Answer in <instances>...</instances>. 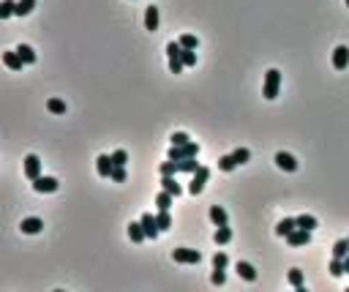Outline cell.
<instances>
[{
    "label": "cell",
    "instance_id": "obj_1",
    "mask_svg": "<svg viewBox=\"0 0 349 292\" xmlns=\"http://www.w3.org/2000/svg\"><path fill=\"white\" fill-rule=\"evenodd\" d=\"M281 91V71L278 69H270L265 74V88H262V96L267 98V101H273L276 96H278Z\"/></svg>",
    "mask_w": 349,
    "mask_h": 292
},
{
    "label": "cell",
    "instance_id": "obj_2",
    "mask_svg": "<svg viewBox=\"0 0 349 292\" xmlns=\"http://www.w3.org/2000/svg\"><path fill=\"white\" fill-rule=\"evenodd\" d=\"M191 156H199V145L197 142H188V145H172L166 159L172 161H183V159H191Z\"/></svg>",
    "mask_w": 349,
    "mask_h": 292
},
{
    "label": "cell",
    "instance_id": "obj_3",
    "mask_svg": "<svg viewBox=\"0 0 349 292\" xmlns=\"http://www.w3.org/2000/svg\"><path fill=\"white\" fill-rule=\"evenodd\" d=\"M172 259L175 262H183V265H199L202 262V254L197 249H175L172 251Z\"/></svg>",
    "mask_w": 349,
    "mask_h": 292
},
{
    "label": "cell",
    "instance_id": "obj_4",
    "mask_svg": "<svg viewBox=\"0 0 349 292\" xmlns=\"http://www.w3.org/2000/svg\"><path fill=\"white\" fill-rule=\"evenodd\" d=\"M207 178H210V169L207 167H199L197 172H194V181L188 183V194H202V188H205V183H207Z\"/></svg>",
    "mask_w": 349,
    "mask_h": 292
},
{
    "label": "cell",
    "instance_id": "obj_5",
    "mask_svg": "<svg viewBox=\"0 0 349 292\" xmlns=\"http://www.w3.org/2000/svg\"><path fill=\"white\" fill-rule=\"evenodd\" d=\"M25 178H28V181L41 178V159H38L36 153L25 156Z\"/></svg>",
    "mask_w": 349,
    "mask_h": 292
},
{
    "label": "cell",
    "instance_id": "obj_6",
    "mask_svg": "<svg viewBox=\"0 0 349 292\" xmlns=\"http://www.w3.org/2000/svg\"><path fill=\"white\" fill-rule=\"evenodd\" d=\"M139 221H142V227H145V235L150 237V240H156L158 235H161V227H158V219L153 213H142V219H139Z\"/></svg>",
    "mask_w": 349,
    "mask_h": 292
},
{
    "label": "cell",
    "instance_id": "obj_7",
    "mask_svg": "<svg viewBox=\"0 0 349 292\" xmlns=\"http://www.w3.org/2000/svg\"><path fill=\"white\" fill-rule=\"evenodd\" d=\"M287 243L294 246V249H300V246H308V243H311V232H308V230H300V227H297V230H292V232L287 235Z\"/></svg>",
    "mask_w": 349,
    "mask_h": 292
},
{
    "label": "cell",
    "instance_id": "obj_8",
    "mask_svg": "<svg viewBox=\"0 0 349 292\" xmlns=\"http://www.w3.org/2000/svg\"><path fill=\"white\" fill-rule=\"evenodd\" d=\"M33 188L38 191V194H52V191H57V181L49 178V175H41V178L33 181Z\"/></svg>",
    "mask_w": 349,
    "mask_h": 292
},
{
    "label": "cell",
    "instance_id": "obj_9",
    "mask_svg": "<svg viewBox=\"0 0 349 292\" xmlns=\"http://www.w3.org/2000/svg\"><path fill=\"white\" fill-rule=\"evenodd\" d=\"M347 66H349V47H344V44H341V47L333 49V69L335 71H344Z\"/></svg>",
    "mask_w": 349,
    "mask_h": 292
},
{
    "label": "cell",
    "instance_id": "obj_10",
    "mask_svg": "<svg viewBox=\"0 0 349 292\" xmlns=\"http://www.w3.org/2000/svg\"><path fill=\"white\" fill-rule=\"evenodd\" d=\"M276 167L278 169H284V172H294L297 169V161H294V156L292 153H276Z\"/></svg>",
    "mask_w": 349,
    "mask_h": 292
},
{
    "label": "cell",
    "instance_id": "obj_11",
    "mask_svg": "<svg viewBox=\"0 0 349 292\" xmlns=\"http://www.w3.org/2000/svg\"><path fill=\"white\" fill-rule=\"evenodd\" d=\"M96 169H98V175L101 178H112V169H115V161H112V156H107V153H101L96 159Z\"/></svg>",
    "mask_w": 349,
    "mask_h": 292
},
{
    "label": "cell",
    "instance_id": "obj_12",
    "mask_svg": "<svg viewBox=\"0 0 349 292\" xmlns=\"http://www.w3.org/2000/svg\"><path fill=\"white\" fill-rule=\"evenodd\" d=\"M44 230V221L38 216H30V219H22V232L25 235H38Z\"/></svg>",
    "mask_w": 349,
    "mask_h": 292
},
{
    "label": "cell",
    "instance_id": "obj_13",
    "mask_svg": "<svg viewBox=\"0 0 349 292\" xmlns=\"http://www.w3.org/2000/svg\"><path fill=\"white\" fill-rule=\"evenodd\" d=\"M158 8L156 6H147L145 8V30H150V33H156L158 30Z\"/></svg>",
    "mask_w": 349,
    "mask_h": 292
},
{
    "label": "cell",
    "instance_id": "obj_14",
    "mask_svg": "<svg viewBox=\"0 0 349 292\" xmlns=\"http://www.w3.org/2000/svg\"><path fill=\"white\" fill-rule=\"evenodd\" d=\"M3 63H6V69H11V71H22V66H25V60L19 57V52H17V49H11V52H3Z\"/></svg>",
    "mask_w": 349,
    "mask_h": 292
},
{
    "label": "cell",
    "instance_id": "obj_15",
    "mask_svg": "<svg viewBox=\"0 0 349 292\" xmlns=\"http://www.w3.org/2000/svg\"><path fill=\"white\" fill-rule=\"evenodd\" d=\"M210 221L216 224V227H226V224H229V216H226V210L221 208V205H210Z\"/></svg>",
    "mask_w": 349,
    "mask_h": 292
},
{
    "label": "cell",
    "instance_id": "obj_16",
    "mask_svg": "<svg viewBox=\"0 0 349 292\" xmlns=\"http://www.w3.org/2000/svg\"><path fill=\"white\" fill-rule=\"evenodd\" d=\"M161 188H164V191H169V194H175V197L183 194V186L175 181V175H161Z\"/></svg>",
    "mask_w": 349,
    "mask_h": 292
},
{
    "label": "cell",
    "instance_id": "obj_17",
    "mask_svg": "<svg viewBox=\"0 0 349 292\" xmlns=\"http://www.w3.org/2000/svg\"><path fill=\"white\" fill-rule=\"evenodd\" d=\"M129 237H131V243H142V240H147L142 221H131L129 224Z\"/></svg>",
    "mask_w": 349,
    "mask_h": 292
},
{
    "label": "cell",
    "instance_id": "obj_18",
    "mask_svg": "<svg viewBox=\"0 0 349 292\" xmlns=\"http://www.w3.org/2000/svg\"><path fill=\"white\" fill-rule=\"evenodd\" d=\"M232 240V230H229V224L226 227H216V232H213V243L216 246H226Z\"/></svg>",
    "mask_w": 349,
    "mask_h": 292
},
{
    "label": "cell",
    "instance_id": "obj_19",
    "mask_svg": "<svg viewBox=\"0 0 349 292\" xmlns=\"http://www.w3.org/2000/svg\"><path fill=\"white\" fill-rule=\"evenodd\" d=\"M292 230H297V221H294V219H281V221L276 224V235L278 237H287Z\"/></svg>",
    "mask_w": 349,
    "mask_h": 292
},
{
    "label": "cell",
    "instance_id": "obj_20",
    "mask_svg": "<svg viewBox=\"0 0 349 292\" xmlns=\"http://www.w3.org/2000/svg\"><path fill=\"white\" fill-rule=\"evenodd\" d=\"M294 221H297V227H300V230H308V232H314L316 227H319V221H316V219H314L311 213H303V216H297Z\"/></svg>",
    "mask_w": 349,
    "mask_h": 292
},
{
    "label": "cell",
    "instance_id": "obj_21",
    "mask_svg": "<svg viewBox=\"0 0 349 292\" xmlns=\"http://www.w3.org/2000/svg\"><path fill=\"white\" fill-rule=\"evenodd\" d=\"M199 167H202V164L197 161V156H191V159H183V161H178V172H185V175H194Z\"/></svg>",
    "mask_w": 349,
    "mask_h": 292
},
{
    "label": "cell",
    "instance_id": "obj_22",
    "mask_svg": "<svg viewBox=\"0 0 349 292\" xmlns=\"http://www.w3.org/2000/svg\"><path fill=\"white\" fill-rule=\"evenodd\" d=\"M17 52H19V57L25 60V66H33V63H36V49L30 47V44H19Z\"/></svg>",
    "mask_w": 349,
    "mask_h": 292
},
{
    "label": "cell",
    "instance_id": "obj_23",
    "mask_svg": "<svg viewBox=\"0 0 349 292\" xmlns=\"http://www.w3.org/2000/svg\"><path fill=\"white\" fill-rule=\"evenodd\" d=\"M238 273L246 278V281H257V268H254L251 262H243V259H240L238 262Z\"/></svg>",
    "mask_w": 349,
    "mask_h": 292
},
{
    "label": "cell",
    "instance_id": "obj_24",
    "mask_svg": "<svg viewBox=\"0 0 349 292\" xmlns=\"http://www.w3.org/2000/svg\"><path fill=\"white\" fill-rule=\"evenodd\" d=\"M287 278H289V284L294 287L297 292H306V287H303V271H297V268H292V271L287 273Z\"/></svg>",
    "mask_w": 349,
    "mask_h": 292
},
{
    "label": "cell",
    "instance_id": "obj_25",
    "mask_svg": "<svg viewBox=\"0 0 349 292\" xmlns=\"http://www.w3.org/2000/svg\"><path fill=\"white\" fill-rule=\"evenodd\" d=\"M156 205H158V210H169L172 205H175V194H169V191H161V194L156 197Z\"/></svg>",
    "mask_w": 349,
    "mask_h": 292
},
{
    "label": "cell",
    "instance_id": "obj_26",
    "mask_svg": "<svg viewBox=\"0 0 349 292\" xmlns=\"http://www.w3.org/2000/svg\"><path fill=\"white\" fill-rule=\"evenodd\" d=\"M347 254H349V237H341V240H335V246H333V257L344 259Z\"/></svg>",
    "mask_w": 349,
    "mask_h": 292
},
{
    "label": "cell",
    "instance_id": "obj_27",
    "mask_svg": "<svg viewBox=\"0 0 349 292\" xmlns=\"http://www.w3.org/2000/svg\"><path fill=\"white\" fill-rule=\"evenodd\" d=\"M219 169L221 172H232V169H238V161H235V156L229 153V156H221L219 159Z\"/></svg>",
    "mask_w": 349,
    "mask_h": 292
},
{
    "label": "cell",
    "instance_id": "obj_28",
    "mask_svg": "<svg viewBox=\"0 0 349 292\" xmlns=\"http://www.w3.org/2000/svg\"><path fill=\"white\" fill-rule=\"evenodd\" d=\"M47 110L52 112V115H66V101H60V98H49Z\"/></svg>",
    "mask_w": 349,
    "mask_h": 292
},
{
    "label": "cell",
    "instance_id": "obj_29",
    "mask_svg": "<svg viewBox=\"0 0 349 292\" xmlns=\"http://www.w3.org/2000/svg\"><path fill=\"white\" fill-rule=\"evenodd\" d=\"M156 219H158V227H161V232L172 230V216H169V210H158Z\"/></svg>",
    "mask_w": 349,
    "mask_h": 292
},
{
    "label": "cell",
    "instance_id": "obj_30",
    "mask_svg": "<svg viewBox=\"0 0 349 292\" xmlns=\"http://www.w3.org/2000/svg\"><path fill=\"white\" fill-rule=\"evenodd\" d=\"M11 14H17V3L14 0H3L0 3V19H8Z\"/></svg>",
    "mask_w": 349,
    "mask_h": 292
},
{
    "label": "cell",
    "instance_id": "obj_31",
    "mask_svg": "<svg viewBox=\"0 0 349 292\" xmlns=\"http://www.w3.org/2000/svg\"><path fill=\"white\" fill-rule=\"evenodd\" d=\"M178 41H180V47H183V49H197L199 47V38H197V36H191V33H183Z\"/></svg>",
    "mask_w": 349,
    "mask_h": 292
},
{
    "label": "cell",
    "instance_id": "obj_32",
    "mask_svg": "<svg viewBox=\"0 0 349 292\" xmlns=\"http://www.w3.org/2000/svg\"><path fill=\"white\" fill-rule=\"evenodd\" d=\"M226 265H229V257H226L224 251H216L213 254V271H224Z\"/></svg>",
    "mask_w": 349,
    "mask_h": 292
},
{
    "label": "cell",
    "instance_id": "obj_33",
    "mask_svg": "<svg viewBox=\"0 0 349 292\" xmlns=\"http://www.w3.org/2000/svg\"><path fill=\"white\" fill-rule=\"evenodd\" d=\"M33 8H36V0H19L17 3V17H28Z\"/></svg>",
    "mask_w": 349,
    "mask_h": 292
},
{
    "label": "cell",
    "instance_id": "obj_34",
    "mask_svg": "<svg viewBox=\"0 0 349 292\" xmlns=\"http://www.w3.org/2000/svg\"><path fill=\"white\" fill-rule=\"evenodd\" d=\"M158 172H161V175H178V161H172V159L161 161V167H158Z\"/></svg>",
    "mask_w": 349,
    "mask_h": 292
},
{
    "label": "cell",
    "instance_id": "obj_35",
    "mask_svg": "<svg viewBox=\"0 0 349 292\" xmlns=\"http://www.w3.org/2000/svg\"><path fill=\"white\" fill-rule=\"evenodd\" d=\"M232 156H235V161H238V167H240V164H248V159H251V150H248V147H238Z\"/></svg>",
    "mask_w": 349,
    "mask_h": 292
},
{
    "label": "cell",
    "instance_id": "obj_36",
    "mask_svg": "<svg viewBox=\"0 0 349 292\" xmlns=\"http://www.w3.org/2000/svg\"><path fill=\"white\" fill-rule=\"evenodd\" d=\"M330 276H344V259H338V257H333L330 259Z\"/></svg>",
    "mask_w": 349,
    "mask_h": 292
},
{
    "label": "cell",
    "instance_id": "obj_37",
    "mask_svg": "<svg viewBox=\"0 0 349 292\" xmlns=\"http://www.w3.org/2000/svg\"><path fill=\"white\" fill-rule=\"evenodd\" d=\"M166 55H169V60L172 57H183V47H180V41H169L166 44Z\"/></svg>",
    "mask_w": 349,
    "mask_h": 292
},
{
    "label": "cell",
    "instance_id": "obj_38",
    "mask_svg": "<svg viewBox=\"0 0 349 292\" xmlns=\"http://www.w3.org/2000/svg\"><path fill=\"white\" fill-rule=\"evenodd\" d=\"M169 142H172V145H188L191 139H188V134H185V131H175L169 137Z\"/></svg>",
    "mask_w": 349,
    "mask_h": 292
},
{
    "label": "cell",
    "instance_id": "obj_39",
    "mask_svg": "<svg viewBox=\"0 0 349 292\" xmlns=\"http://www.w3.org/2000/svg\"><path fill=\"white\" fill-rule=\"evenodd\" d=\"M112 161H115V167H126V164H129V153H126V150H115V153H112Z\"/></svg>",
    "mask_w": 349,
    "mask_h": 292
},
{
    "label": "cell",
    "instance_id": "obj_40",
    "mask_svg": "<svg viewBox=\"0 0 349 292\" xmlns=\"http://www.w3.org/2000/svg\"><path fill=\"white\" fill-rule=\"evenodd\" d=\"M183 63L185 66H197V49H183Z\"/></svg>",
    "mask_w": 349,
    "mask_h": 292
},
{
    "label": "cell",
    "instance_id": "obj_41",
    "mask_svg": "<svg viewBox=\"0 0 349 292\" xmlns=\"http://www.w3.org/2000/svg\"><path fill=\"white\" fill-rule=\"evenodd\" d=\"M183 69H185L183 57H172V60H169V71H172V74H180Z\"/></svg>",
    "mask_w": 349,
    "mask_h": 292
},
{
    "label": "cell",
    "instance_id": "obj_42",
    "mask_svg": "<svg viewBox=\"0 0 349 292\" xmlns=\"http://www.w3.org/2000/svg\"><path fill=\"white\" fill-rule=\"evenodd\" d=\"M110 181L123 183V181H126V167H115V169H112V178H110Z\"/></svg>",
    "mask_w": 349,
    "mask_h": 292
},
{
    "label": "cell",
    "instance_id": "obj_43",
    "mask_svg": "<svg viewBox=\"0 0 349 292\" xmlns=\"http://www.w3.org/2000/svg\"><path fill=\"white\" fill-rule=\"evenodd\" d=\"M210 281H213V284H216V287H221V284H224V281H226V273H224V271H213Z\"/></svg>",
    "mask_w": 349,
    "mask_h": 292
},
{
    "label": "cell",
    "instance_id": "obj_44",
    "mask_svg": "<svg viewBox=\"0 0 349 292\" xmlns=\"http://www.w3.org/2000/svg\"><path fill=\"white\" fill-rule=\"evenodd\" d=\"M344 273H349V254L344 257Z\"/></svg>",
    "mask_w": 349,
    "mask_h": 292
},
{
    "label": "cell",
    "instance_id": "obj_45",
    "mask_svg": "<svg viewBox=\"0 0 349 292\" xmlns=\"http://www.w3.org/2000/svg\"><path fill=\"white\" fill-rule=\"evenodd\" d=\"M347 6H349V0H347Z\"/></svg>",
    "mask_w": 349,
    "mask_h": 292
}]
</instances>
